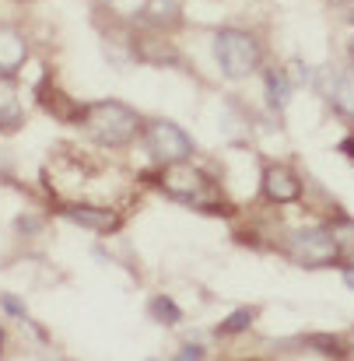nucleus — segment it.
<instances>
[{
    "label": "nucleus",
    "mask_w": 354,
    "mask_h": 361,
    "mask_svg": "<svg viewBox=\"0 0 354 361\" xmlns=\"http://www.w3.org/2000/svg\"><path fill=\"white\" fill-rule=\"evenodd\" d=\"M323 85V95L330 99V106L354 123V71H326L319 78Z\"/></svg>",
    "instance_id": "7"
},
{
    "label": "nucleus",
    "mask_w": 354,
    "mask_h": 361,
    "mask_svg": "<svg viewBox=\"0 0 354 361\" xmlns=\"http://www.w3.org/2000/svg\"><path fill=\"white\" fill-rule=\"evenodd\" d=\"M348 56H351V71H354V39H351V46H348Z\"/></svg>",
    "instance_id": "21"
},
{
    "label": "nucleus",
    "mask_w": 354,
    "mask_h": 361,
    "mask_svg": "<svg viewBox=\"0 0 354 361\" xmlns=\"http://www.w3.org/2000/svg\"><path fill=\"white\" fill-rule=\"evenodd\" d=\"M334 245H337V263L341 267H354V218H337L326 225Z\"/></svg>",
    "instance_id": "13"
},
{
    "label": "nucleus",
    "mask_w": 354,
    "mask_h": 361,
    "mask_svg": "<svg viewBox=\"0 0 354 361\" xmlns=\"http://www.w3.org/2000/svg\"><path fill=\"white\" fill-rule=\"evenodd\" d=\"M133 53H137L144 63H169V60H179L169 39L147 35V32H137V35H133Z\"/></svg>",
    "instance_id": "11"
},
{
    "label": "nucleus",
    "mask_w": 354,
    "mask_h": 361,
    "mask_svg": "<svg viewBox=\"0 0 354 361\" xmlns=\"http://www.w3.org/2000/svg\"><path fill=\"white\" fill-rule=\"evenodd\" d=\"M85 123H88V133H92L99 144H106V147H126L137 133H144L140 116H137L130 106L116 102V99L88 102Z\"/></svg>",
    "instance_id": "1"
},
{
    "label": "nucleus",
    "mask_w": 354,
    "mask_h": 361,
    "mask_svg": "<svg viewBox=\"0 0 354 361\" xmlns=\"http://www.w3.org/2000/svg\"><path fill=\"white\" fill-rule=\"evenodd\" d=\"M260 186H263V197L270 204H295L302 197V179H298V172L291 165H277V161L267 165Z\"/></svg>",
    "instance_id": "6"
},
{
    "label": "nucleus",
    "mask_w": 354,
    "mask_h": 361,
    "mask_svg": "<svg viewBox=\"0 0 354 361\" xmlns=\"http://www.w3.org/2000/svg\"><path fill=\"white\" fill-rule=\"evenodd\" d=\"M63 214H67L74 225L95 232V235H109V232L119 228V214L109 211V207H63Z\"/></svg>",
    "instance_id": "9"
},
{
    "label": "nucleus",
    "mask_w": 354,
    "mask_h": 361,
    "mask_svg": "<svg viewBox=\"0 0 354 361\" xmlns=\"http://www.w3.org/2000/svg\"><path fill=\"white\" fill-rule=\"evenodd\" d=\"M0 305H4V309H7V312H11L14 319L28 323V309H25V305H21V302H18L14 295H0Z\"/></svg>",
    "instance_id": "17"
},
{
    "label": "nucleus",
    "mask_w": 354,
    "mask_h": 361,
    "mask_svg": "<svg viewBox=\"0 0 354 361\" xmlns=\"http://www.w3.org/2000/svg\"><path fill=\"white\" fill-rule=\"evenodd\" d=\"M144 144L151 151V158L165 169V165H183L193 154V140L186 137L183 126L172 120H147L144 123Z\"/></svg>",
    "instance_id": "4"
},
{
    "label": "nucleus",
    "mask_w": 354,
    "mask_h": 361,
    "mask_svg": "<svg viewBox=\"0 0 354 361\" xmlns=\"http://www.w3.org/2000/svg\"><path fill=\"white\" fill-rule=\"evenodd\" d=\"M158 186H161L165 197H172L179 204H190V207H214L218 204V186L190 161L165 165L161 176H158Z\"/></svg>",
    "instance_id": "3"
},
{
    "label": "nucleus",
    "mask_w": 354,
    "mask_h": 361,
    "mask_svg": "<svg viewBox=\"0 0 354 361\" xmlns=\"http://www.w3.org/2000/svg\"><path fill=\"white\" fill-rule=\"evenodd\" d=\"M214 60L228 81H242L260 71L263 63V42L245 28H221L214 35Z\"/></svg>",
    "instance_id": "2"
},
{
    "label": "nucleus",
    "mask_w": 354,
    "mask_h": 361,
    "mask_svg": "<svg viewBox=\"0 0 354 361\" xmlns=\"http://www.w3.org/2000/svg\"><path fill=\"white\" fill-rule=\"evenodd\" d=\"M267 95H270V106L274 109H284L291 102V81L284 71H270L267 74Z\"/></svg>",
    "instance_id": "14"
},
{
    "label": "nucleus",
    "mask_w": 354,
    "mask_h": 361,
    "mask_svg": "<svg viewBox=\"0 0 354 361\" xmlns=\"http://www.w3.org/2000/svg\"><path fill=\"white\" fill-rule=\"evenodd\" d=\"M172 361H204V348L200 344H186Z\"/></svg>",
    "instance_id": "18"
},
{
    "label": "nucleus",
    "mask_w": 354,
    "mask_h": 361,
    "mask_svg": "<svg viewBox=\"0 0 354 361\" xmlns=\"http://www.w3.org/2000/svg\"><path fill=\"white\" fill-rule=\"evenodd\" d=\"M344 147H348V151H351V154H354V140H348V144H344Z\"/></svg>",
    "instance_id": "22"
},
{
    "label": "nucleus",
    "mask_w": 354,
    "mask_h": 361,
    "mask_svg": "<svg viewBox=\"0 0 354 361\" xmlns=\"http://www.w3.org/2000/svg\"><path fill=\"white\" fill-rule=\"evenodd\" d=\"M147 312H151V319H158L161 326H176V323L183 319L179 305H176L169 295H154V298H151V305H147Z\"/></svg>",
    "instance_id": "15"
},
{
    "label": "nucleus",
    "mask_w": 354,
    "mask_h": 361,
    "mask_svg": "<svg viewBox=\"0 0 354 361\" xmlns=\"http://www.w3.org/2000/svg\"><path fill=\"white\" fill-rule=\"evenodd\" d=\"M284 252L298 263V267H330L337 263V245L330 228L312 225V228H298L284 239Z\"/></svg>",
    "instance_id": "5"
},
{
    "label": "nucleus",
    "mask_w": 354,
    "mask_h": 361,
    "mask_svg": "<svg viewBox=\"0 0 354 361\" xmlns=\"http://www.w3.org/2000/svg\"><path fill=\"white\" fill-rule=\"evenodd\" d=\"M0 351H4V330H0Z\"/></svg>",
    "instance_id": "23"
},
{
    "label": "nucleus",
    "mask_w": 354,
    "mask_h": 361,
    "mask_svg": "<svg viewBox=\"0 0 354 361\" xmlns=\"http://www.w3.org/2000/svg\"><path fill=\"white\" fill-rule=\"evenodd\" d=\"M140 18L151 28H161V32L179 28V21H183V0H144Z\"/></svg>",
    "instance_id": "10"
},
{
    "label": "nucleus",
    "mask_w": 354,
    "mask_h": 361,
    "mask_svg": "<svg viewBox=\"0 0 354 361\" xmlns=\"http://www.w3.org/2000/svg\"><path fill=\"white\" fill-rule=\"evenodd\" d=\"M334 7H348V4H354V0H330Z\"/></svg>",
    "instance_id": "20"
},
{
    "label": "nucleus",
    "mask_w": 354,
    "mask_h": 361,
    "mask_svg": "<svg viewBox=\"0 0 354 361\" xmlns=\"http://www.w3.org/2000/svg\"><path fill=\"white\" fill-rule=\"evenodd\" d=\"M252 316H256L252 309H238V312H232V316H228V319L218 326V334L225 337V334H238V330H245V326L252 323Z\"/></svg>",
    "instance_id": "16"
},
{
    "label": "nucleus",
    "mask_w": 354,
    "mask_h": 361,
    "mask_svg": "<svg viewBox=\"0 0 354 361\" xmlns=\"http://www.w3.org/2000/svg\"><path fill=\"white\" fill-rule=\"evenodd\" d=\"M28 60V42L14 25H0V78H14Z\"/></svg>",
    "instance_id": "8"
},
{
    "label": "nucleus",
    "mask_w": 354,
    "mask_h": 361,
    "mask_svg": "<svg viewBox=\"0 0 354 361\" xmlns=\"http://www.w3.org/2000/svg\"><path fill=\"white\" fill-rule=\"evenodd\" d=\"M344 270V281H348V288L354 291V267H341Z\"/></svg>",
    "instance_id": "19"
},
{
    "label": "nucleus",
    "mask_w": 354,
    "mask_h": 361,
    "mask_svg": "<svg viewBox=\"0 0 354 361\" xmlns=\"http://www.w3.org/2000/svg\"><path fill=\"white\" fill-rule=\"evenodd\" d=\"M25 120V113H21V102H18V92H14V81H7V78H0V130H18Z\"/></svg>",
    "instance_id": "12"
}]
</instances>
